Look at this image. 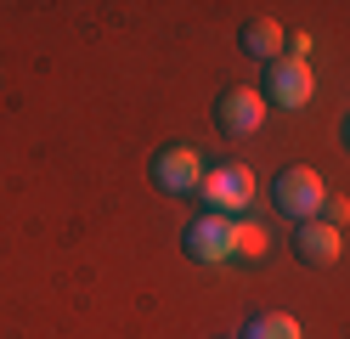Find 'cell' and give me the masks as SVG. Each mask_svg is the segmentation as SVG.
Masks as SVG:
<instances>
[{"instance_id": "3957f363", "label": "cell", "mask_w": 350, "mask_h": 339, "mask_svg": "<svg viewBox=\"0 0 350 339\" xmlns=\"http://www.w3.org/2000/svg\"><path fill=\"white\" fill-rule=\"evenodd\" d=\"M147 175H152V187H159V192L192 198V192H198V181H204V158H198V147H187V142H164L159 153H152Z\"/></svg>"}, {"instance_id": "5b68a950", "label": "cell", "mask_w": 350, "mask_h": 339, "mask_svg": "<svg viewBox=\"0 0 350 339\" xmlns=\"http://www.w3.org/2000/svg\"><path fill=\"white\" fill-rule=\"evenodd\" d=\"M232 232H237V221H226V215H192L181 226V255L198 260V266H221V260L237 255Z\"/></svg>"}, {"instance_id": "8992f818", "label": "cell", "mask_w": 350, "mask_h": 339, "mask_svg": "<svg viewBox=\"0 0 350 339\" xmlns=\"http://www.w3.org/2000/svg\"><path fill=\"white\" fill-rule=\"evenodd\" d=\"M311 90H317L311 62H294V57H277V62H266V85H260V97H266L271 108L294 113V108H305V102H311Z\"/></svg>"}, {"instance_id": "6da1fadb", "label": "cell", "mask_w": 350, "mask_h": 339, "mask_svg": "<svg viewBox=\"0 0 350 339\" xmlns=\"http://www.w3.org/2000/svg\"><path fill=\"white\" fill-rule=\"evenodd\" d=\"M204 203V215H243L249 203H254V170L249 164H215V170H204V181H198V192H192Z\"/></svg>"}, {"instance_id": "9c48e42d", "label": "cell", "mask_w": 350, "mask_h": 339, "mask_svg": "<svg viewBox=\"0 0 350 339\" xmlns=\"http://www.w3.org/2000/svg\"><path fill=\"white\" fill-rule=\"evenodd\" d=\"M243 339H299V323L288 311H260V316H249Z\"/></svg>"}, {"instance_id": "277c9868", "label": "cell", "mask_w": 350, "mask_h": 339, "mask_svg": "<svg viewBox=\"0 0 350 339\" xmlns=\"http://www.w3.org/2000/svg\"><path fill=\"white\" fill-rule=\"evenodd\" d=\"M209 119L221 136H232V142H243V136L260 130V119H266V97H260L254 85H226L221 97L209 102Z\"/></svg>"}, {"instance_id": "7a4b0ae2", "label": "cell", "mask_w": 350, "mask_h": 339, "mask_svg": "<svg viewBox=\"0 0 350 339\" xmlns=\"http://www.w3.org/2000/svg\"><path fill=\"white\" fill-rule=\"evenodd\" d=\"M322 198H327V187H322V175H317L311 164H288V170L271 175V203H277L294 226H299V221H317V215H322Z\"/></svg>"}, {"instance_id": "52a82bcc", "label": "cell", "mask_w": 350, "mask_h": 339, "mask_svg": "<svg viewBox=\"0 0 350 339\" xmlns=\"http://www.w3.org/2000/svg\"><path fill=\"white\" fill-rule=\"evenodd\" d=\"M294 260H299V266H334V260H339V226L299 221V226H294Z\"/></svg>"}, {"instance_id": "7c38bea8", "label": "cell", "mask_w": 350, "mask_h": 339, "mask_svg": "<svg viewBox=\"0 0 350 339\" xmlns=\"http://www.w3.org/2000/svg\"><path fill=\"white\" fill-rule=\"evenodd\" d=\"M288 57H294V62L311 57V34H288Z\"/></svg>"}, {"instance_id": "8fae6325", "label": "cell", "mask_w": 350, "mask_h": 339, "mask_svg": "<svg viewBox=\"0 0 350 339\" xmlns=\"http://www.w3.org/2000/svg\"><path fill=\"white\" fill-rule=\"evenodd\" d=\"M345 215H350V203H345V198H322V215H317V221H327V226H339Z\"/></svg>"}, {"instance_id": "30bf717a", "label": "cell", "mask_w": 350, "mask_h": 339, "mask_svg": "<svg viewBox=\"0 0 350 339\" xmlns=\"http://www.w3.org/2000/svg\"><path fill=\"white\" fill-rule=\"evenodd\" d=\"M232 243H237V255H243V260H260V255H266V226H254V221H237Z\"/></svg>"}, {"instance_id": "4fadbf2b", "label": "cell", "mask_w": 350, "mask_h": 339, "mask_svg": "<svg viewBox=\"0 0 350 339\" xmlns=\"http://www.w3.org/2000/svg\"><path fill=\"white\" fill-rule=\"evenodd\" d=\"M339 136H345V147H350V113H345V119H339Z\"/></svg>"}, {"instance_id": "ba28073f", "label": "cell", "mask_w": 350, "mask_h": 339, "mask_svg": "<svg viewBox=\"0 0 350 339\" xmlns=\"http://www.w3.org/2000/svg\"><path fill=\"white\" fill-rule=\"evenodd\" d=\"M237 45H243V57L277 62V57H282V45H288V34H282V23H271V17H249L243 29H237Z\"/></svg>"}]
</instances>
